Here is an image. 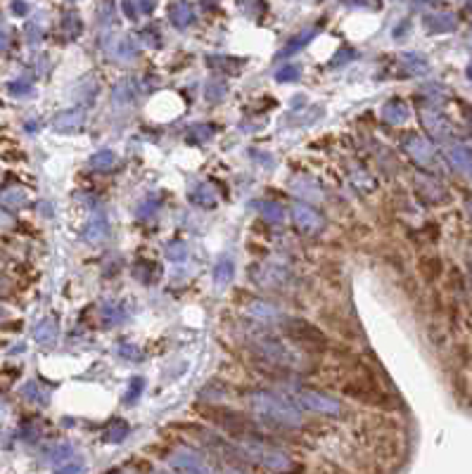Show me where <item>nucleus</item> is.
<instances>
[{
    "label": "nucleus",
    "mask_w": 472,
    "mask_h": 474,
    "mask_svg": "<svg viewBox=\"0 0 472 474\" xmlns=\"http://www.w3.org/2000/svg\"><path fill=\"white\" fill-rule=\"evenodd\" d=\"M34 337L38 344H55L57 337H59V327H57V323L52 320V318H43V320L36 325L34 329Z\"/></svg>",
    "instance_id": "obj_15"
},
{
    "label": "nucleus",
    "mask_w": 472,
    "mask_h": 474,
    "mask_svg": "<svg viewBox=\"0 0 472 474\" xmlns=\"http://www.w3.org/2000/svg\"><path fill=\"white\" fill-rule=\"evenodd\" d=\"M12 10H15L17 15H27L29 5H27V3H15V5H12Z\"/></svg>",
    "instance_id": "obj_40"
},
{
    "label": "nucleus",
    "mask_w": 472,
    "mask_h": 474,
    "mask_svg": "<svg viewBox=\"0 0 472 474\" xmlns=\"http://www.w3.org/2000/svg\"><path fill=\"white\" fill-rule=\"evenodd\" d=\"M292 190L300 197H309V200H320L323 197L318 183L314 178H297V181H292Z\"/></svg>",
    "instance_id": "obj_19"
},
{
    "label": "nucleus",
    "mask_w": 472,
    "mask_h": 474,
    "mask_svg": "<svg viewBox=\"0 0 472 474\" xmlns=\"http://www.w3.org/2000/svg\"><path fill=\"white\" fill-rule=\"evenodd\" d=\"M169 465L176 470V474H216L212 465L202 458L193 448H178L169 455Z\"/></svg>",
    "instance_id": "obj_7"
},
{
    "label": "nucleus",
    "mask_w": 472,
    "mask_h": 474,
    "mask_svg": "<svg viewBox=\"0 0 472 474\" xmlns=\"http://www.w3.org/2000/svg\"><path fill=\"white\" fill-rule=\"evenodd\" d=\"M295 401L302 408L311 413H318V415H330V417H339L344 413V406L339 399H334L330 394L316 392V389H297L295 392Z\"/></svg>",
    "instance_id": "obj_6"
},
{
    "label": "nucleus",
    "mask_w": 472,
    "mask_h": 474,
    "mask_svg": "<svg viewBox=\"0 0 472 474\" xmlns=\"http://www.w3.org/2000/svg\"><path fill=\"white\" fill-rule=\"evenodd\" d=\"M226 93H228V86H226L221 79H214L207 83V100L209 102H219L226 98Z\"/></svg>",
    "instance_id": "obj_27"
},
{
    "label": "nucleus",
    "mask_w": 472,
    "mask_h": 474,
    "mask_svg": "<svg viewBox=\"0 0 472 474\" xmlns=\"http://www.w3.org/2000/svg\"><path fill=\"white\" fill-rule=\"evenodd\" d=\"M247 403L256 417L266 420L278 427H300L302 413L292 401L273 392H252L247 396Z\"/></svg>",
    "instance_id": "obj_1"
},
{
    "label": "nucleus",
    "mask_w": 472,
    "mask_h": 474,
    "mask_svg": "<svg viewBox=\"0 0 472 474\" xmlns=\"http://www.w3.org/2000/svg\"><path fill=\"white\" fill-rule=\"evenodd\" d=\"M22 394L27 396L29 401H38V403H45V401L40 399V396H47V394H40V392H38V384H27Z\"/></svg>",
    "instance_id": "obj_36"
},
{
    "label": "nucleus",
    "mask_w": 472,
    "mask_h": 474,
    "mask_svg": "<svg viewBox=\"0 0 472 474\" xmlns=\"http://www.w3.org/2000/svg\"><path fill=\"white\" fill-rule=\"evenodd\" d=\"M154 474H169V472H154Z\"/></svg>",
    "instance_id": "obj_45"
},
{
    "label": "nucleus",
    "mask_w": 472,
    "mask_h": 474,
    "mask_svg": "<svg viewBox=\"0 0 472 474\" xmlns=\"http://www.w3.org/2000/svg\"><path fill=\"white\" fill-rule=\"evenodd\" d=\"M10 223V216L8 214H3V212H0V225H8Z\"/></svg>",
    "instance_id": "obj_43"
},
{
    "label": "nucleus",
    "mask_w": 472,
    "mask_h": 474,
    "mask_svg": "<svg viewBox=\"0 0 472 474\" xmlns=\"http://www.w3.org/2000/svg\"><path fill=\"white\" fill-rule=\"evenodd\" d=\"M242 455L247 460H254V463H259L261 467H266V470L273 474H295L300 470V465H297L288 453L259 439L242 441Z\"/></svg>",
    "instance_id": "obj_2"
},
{
    "label": "nucleus",
    "mask_w": 472,
    "mask_h": 474,
    "mask_svg": "<svg viewBox=\"0 0 472 474\" xmlns=\"http://www.w3.org/2000/svg\"><path fill=\"white\" fill-rule=\"evenodd\" d=\"M249 316L256 318V320H271V318L278 316V309L266 302H252L249 304Z\"/></svg>",
    "instance_id": "obj_23"
},
{
    "label": "nucleus",
    "mask_w": 472,
    "mask_h": 474,
    "mask_svg": "<svg viewBox=\"0 0 472 474\" xmlns=\"http://www.w3.org/2000/svg\"><path fill=\"white\" fill-rule=\"evenodd\" d=\"M468 394L472 396V382H470V387H468Z\"/></svg>",
    "instance_id": "obj_44"
},
{
    "label": "nucleus",
    "mask_w": 472,
    "mask_h": 474,
    "mask_svg": "<svg viewBox=\"0 0 472 474\" xmlns=\"http://www.w3.org/2000/svg\"><path fill=\"white\" fill-rule=\"evenodd\" d=\"M418 275H420L425 283H437V280L444 275V263H441L439 256H422L418 261Z\"/></svg>",
    "instance_id": "obj_11"
},
{
    "label": "nucleus",
    "mask_w": 472,
    "mask_h": 474,
    "mask_svg": "<svg viewBox=\"0 0 472 474\" xmlns=\"http://www.w3.org/2000/svg\"><path fill=\"white\" fill-rule=\"evenodd\" d=\"M169 20L178 31H185V29L195 22L193 8H190L188 3H171L169 5Z\"/></svg>",
    "instance_id": "obj_12"
},
{
    "label": "nucleus",
    "mask_w": 472,
    "mask_h": 474,
    "mask_svg": "<svg viewBox=\"0 0 472 474\" xmlns=\"http://www.w3.org/2000/svg\"><path fill=\"white\" fill-rule=\"evenodd\" d=\"M233 278H235V263L228 256H223V259H219V263L214 266V285L216 287H228L233 283Z\"/></svg>",
    "instance_id": "obj_16"
},
{
    "label": "nucleus",
    "mask_w": 472,
    "mask_h": 474,
    "mask_svg": "<svg viewBox=\"0 0 472 474\" xmlns=\"http://www.w3.org/2000/svg\"><path fill=\"white\" fill-rule=\"evenodd\" d=\"M159 207H161L159 197H147V200H142L138 207V219H145V221L152 219V216L159 212Z\"/></svg>",
    "instance_id": "obj_28"
},
{
    "label": "nucleus",
    "mask_w": 472,
    "mask_h": 474,
    "mask_svg": "<svg viewBox=\"0 0 472 474\" xmlns=\"http://www.w3.org/2000/svg\"><path fill=\"white\" fill-rule=\"evenodd\" d=\"M354 57H356V50H351V47H342V50L332 57V67H342V64H346L349 59H354Z\"/></svg>",
    "instance_id": "obj_35"
},
{
    "label": "nucleus",
    "mask_w": 472,
    "mask_h": 474,
    "mask_svg": "<svg viewBox=\"0 0 472 474\" xmlns=\"http://www.w3.org/2000/svg\"><path fill=\"white\" fill-rule=\"evenodd\" d=\"M327 474H351V472H346V470H342V467H337V465H330V467H327Z\"/></svg>",
    "instance_id": "obj_41"
},
{
    "label": "nucleus",
    "mask_w": 472,
    "mask_h": 474,
    "mask_svg": "<svg viewBox=\"0 0 472 474\" xmlns=\"http://www.w3.org/2000/svg\"><path fill=\"white\" fill-rule=\"evenodd\" d=\"M451 358H453V365H456L458 370H465L472 363V346L470 344H456L451 351Z\"/></svg>",
    "instance_id": "obj_21"
},
{
    "label": "nucleus",
    "mask_w": 472,
    "mask_h": 474,
    "mask_svg": "<svg viewBox=\"0 0 472 474\" xmlns=\"http://www.w3.org/2000/svg\"><path fill=\"white\" fill-rule=\"evenodd\" d=\"M316 36V29H309V31H304V34H300L297 36V38H292L288 45H285V50L280 52V57H290V55H295L297 50H302L304 45L309 43V40H311Z\"/></svg>",
    "instance_id": "obj_24"
},
{
    "label": "nucleus",
    "mask_w": 472,
    "mask_h": 474,
    "mask_svg": "<svg viewBox=\"0 0 472 474\" xmlns=\"http://www.w3.org/2000/svg\"><path fill=\"white\" fill-rule=\"evenodd\" d=\"M164 256L169 261H183L185 256H188V247H185V242H181V239H176V242H171L169 247L164 249Z\"/></svg>",
    "instance_id": "obj_29"
},
{
    "label": "nucleus",
    "mask_w": 472,
    "mask_h": 474,
    "mask_svg": "<svg viewBox=\"0 0 472 474\" xmlns=\"http://www.w3.org/2000/svg\"><path fill=\"white\" fill-rule=\"evenodd\" d=\"M115 164H117V157H115L112 149H100V152H95L91 157V166L95 171H107V169H112Z\"/></svg>",
    "instance_id": "obj_22"
},
{
    "label": "nucleus",
    "mask_w": 472,
    "mask_h": 474,
    "mask_svg": "<svg viewBox=\"0 0 472 474\" xmlns=\"http://www.w3.org/2000/svg\"><path fill=\"white\" fill-rule=\"evenodd\" d=\"M119 353H121V356H126L128 361H142V351H140V346L131 344V341H126V344H121V346H119Z\"/></svg>",
    "instance_id": "obj_33"
},
{
    "label": "nucleus",
    "mask_w": 472,
    "mask_h": 474,
    "mask_svg": "<svg viewBox=\"0 0 472 474\" xmlns=\"http://www.w3.org/2000/svg\"><path fill=\"white\" fill-rule=\"evenodd\" d=\"M300 74H302V69L297 67V64H288V67H283V69L276 71V81L278 83H290V81L300 79Z\"/></svg>",
    "instance_id": "obj_31"
},
{
    "label": "nucleus",
    "mask_w": 472,
    "mask_h": 474,
    "mask_svg": "<svg viewBox=\"0 0 472 474\" xmlns=\"http://www.w3.org/2000/svg\"><path fill=\"white\" fill-rule=\"evenodd\" d=\"M121 10H124V15H128V20H138V3H124L121 5Z\"/></svg>",
    "instance_id": "obj_38"
},
{
    "label": "nucleus",
    "mask_w": 472,
    "mask_h": 474,
    "mask_svg": "<svg viewBox=\"0 0 472 474\" xmlns=\"http://www.w3.org/2000/svg\"><path fill=\"white\" fill-rule=\"evenodd\" d=\"M256 209H259L261 219H264L266 223H283L285 221V209H283V204H278V202H259Z\"/></svg>",
    "instance_id": "obj_18"
},
{
    "label": "nucleus",
    "mask_w": 472,
    "mask_h": 474,
    "mask_svg": "<svg viewBox=\"0 0 472 474\" xmlns=\"http://www.w3.org/2000/svg\"><path fill=\"white\" fill-rule=\"evenodd\" d=\"M154 273H157V268H154V263H152V261H138V263L133 266V275L140 280L142 285H152Z\"/></svg>",
    "instance_id": "obj_25"
},
{
    "label": "nucleus",
    "mask_w": 472,
    "mask_h": 474,
    "mask_svg": "<svg viewBox=\"0 0 472 474\" xmlns=\"http://www.w3.org/2000/svg\"><path fill=\"white\" fill-rule=\"evenodd\" d=\"M52 126L59 133H74L83 126V112L81 110H64L52 119Z\"/></svg>",
    "instance_id": "obj_10"
},
{
    "label": "nucleus",
    "mask_w": 472,
    "mask_h": 474,
    "mask_svg": "<svg viewBox=\"0 0 472 474\" xmlns=\"http://www.w3.org/2000/svg\"><path fill=\"white\" fill-rule=\"evenodd\" d=\"M5 204H10V207H20V204H24V192L22 190H8V192H3V197H0Z\"/></svg>",
    "instance_id": "obj_34"
},
{
    "label": "nucleus",
    "mask_w": 472,
    "mask_h": 474,
    "mask_svg": "<svg viewBox=\"0 0 472 474\" xmlns=\"http://www.w3.org/2000/svg\"><path fill=\"white\" fill-rule=\"evenodd\" d=\"M202 413H205V417L212 420L219 429H223L226 434L235 436V439L240 441L256 439V427L244 415H240V413L228 410V408H219V406H205Z\"/></svg>",
    "instance_id": "obj_3"
},
{
    "label": "nucleus",
    "mask_w": 472,
    "mask_h": 474,
    "mask_svg": "<svg viewBox=\"0 0 472 474\" xmlns=\"http://www.w3.org/2000/svg\"><path fill=\"white\" fill-rule=\"evenodd\" d=\"M110 52L117 59H135V55H138V45H135V40L131 38V36H117L110 45Z\"/></svg>",
    "instance_id": "obj_14"
},
{
    "label": "nucleus",
    "mask_w": 472,
    "mask_h": 474,
    "mask_svg": "<svg viewBox=\"0 0 472 474\" xmlns=\"http://www.w3.org/2000/svg\"><path fill=\"white\" fill-rule=\"evenodd\" d=\"M285 334L295 341V344L304 346L309 351H325L327 349V337L323 329H318L314 323L304 320V318H288L283 320Z\"/></svg>",
    "instance_id": "obj_4"
},
{
    "label": "nucleus",
    "mask_w": 472,
    "mask_h": 474,
    "mask_svg": "<svg viewBox=\"0 0 472 474\" xmlns=\"http://www.w3.org/2000/svg\"><path fill=\"white\" fill-rule=\"evenodd\" d=\"M223 474H244L242 470H237V467H226Z\"/></svg>",
    "instance_id": "obj_42"
},
{
    "label": "nucleus",
    "mask_w": 472,
    "mask_h": 474,
    "mask_svg": "<svg viewBox=\"0 0 472 474\" xmlns=\"http://www.w3.org/2000/svg\"><path fill=\"white\" fill-rule=\"evenodd\" d=\"M142 392H145V377H140V375L131 377V382L126 387V396H124V403H135Z\"/></svg>",
    "instance_id": "obj_26"
},
{
    "label": "nucleus",
    "mask_w": 472,
    "mask_h": 474,
    "mask_svg": "<svg viewBox=\"0 0 472 474\" xmlns=\"http://www.w3.org/2000/svg\"><path fill=\"white\" fill-rule=\"evenodd\" d=\"M83 472H86V463L79 458H71L67 463L57 465V470H55V474H83Z\"/></svg>",
    "instance_id": "obj_30"
},
{
    "label": "nucleus",
    "mask_w": 472,
    "mask_h": 474,
    "mask_svg": "<svg viewBox=\"0 0 472 474\" xmlns=\"http://www.w3.org/2000/svg\"><path fill=\"white\" fill-rule=\"evenodd\" d=\"M188 200L195 204V207H205V209H214L216 207V195L214 190L209 188L207 183H197L188 190Z\"/></svg>",
    "instance_id": "obj_13"
},
{
    "label": "nucleus",
    "mask_w": 472,
    "mask_h": 474,
    "mask_svg": "<svg viewBox=\"0 0 472 474\" xmlns=\"http://www.w3.org/2000/svg\"><path fill=\"white\" fill-rule=\"evenodd\" d=\"M8 40H10L8 31H5V29L0 27V50H5V47H8Z\"/></svg>",
    "instance_id": "obj_39"
},
{
    "label": "nucleus",
    "mask_w": 472,
    "mask_h": 474,
    "mask_svg": "<svg viewBox=\"0 0 472 474\" xmlns=\"http://www.w3.org/2000/svg\"><path fill=\"white\" fill-rule=\"evenodd\" d=\"M10 91L15 93V95H27L29 91H31V83L29 81H15V83H10Z\"/></svg>",
    "instance_id": "obj_37"
},
{
    "label": "nucleus",
    "mask_w": 472,
    "mask_h": 474,
    "mask_svg": "<svg viewBox=\"0 0 472 474\" xmlns=\"http://www.w3.org/2000/svg\"><path fill=\"white\" fill-rule=\"evenodd\" d=\"M71 451H74V448H71L69 443H59V446L52 448L50 460H52V463H59V460H62V463H67V460L74 458V455H71Z\"/></svg>",
    "instance_id": "obj_32"
},
{
    "label": "nucleus",
    "mask_w": 472,
    "mask_h": 474,
    "mask_svg": "<svg viewBox=\"0 0 472 474\" xmlns=\"http://www.w3.org/2000/svg\"><path fill=\"white\" fill-rule=\"evenodd\" d=\"M126 436H128V422H126V420L115 417V420H110V422H107V427H105V441L121 443L124 439H126Z\"/></svg>",
    "instance_id": "obj_17"
},
{
    "label": "nucleus",
    "mask_w": 472,
    "mask_h": 474,
    "mask_svg": "<svg viewBox=\"0 0 472 474\" xmlns=\"http://www.w3.org/2000/svg\"><path fill=\"white\" fill-rule=\"evenodd\" d=\"M135 95H138V88H135V83L128 79V81H121L115 88V93H112V100H115L117 105H131V102L135 100Z\"/></svg>",
    "instance_id": "obj_20"
},
{
    "label": "nucleus",
    "mask_w": 472,
    "mask_h": 474,
    "mask_svg": "<svg viewBox=\"0 0 472 474\" xmlns=\"http://www.w3.org/2000/svg\"><path fill=\"white\" fill-rule=\"evenodd\" d=\"M254 349L261 358H266V361L273 363V365H280V368H288V370H304L307 368V363H304L302 358L290 349V346H285L283 341L276 339V337H259L254 344Z\"/></svg>",
    "instance_id": "obj_5"
},
{
    "label": "nucleus",
    "mask_w": 472,
    "mask_h": 474,
    "mask_svg": "<svg viewBox=\"0 0 472 474\" xmlns=\"http://www.w3.org/2000/svg\"><path fill=\"white\" fill-rule=\"evenodd\" d=\"M107 235V216L103 209H95L93 216L88 219L86 228H83V239L86 242H103Z\"/></svg>",
    "instance_id": "obj_9"
},
{
    "label": "nucleus",
    "mask_w": 472,
    "mask_h": 474,
    "mask_svg": "<svg viewBox=\"0 0 472 474\" xmlns=\"http://www.w3.org/2000/svg\"><path fill=\"white\" fill-rule=\"evenodd\" d=\"M292 219H295V225L300 228L304 235H320L323 230H325V219H323V214L318 209L309 207V204H295V209H292Z\"/></svg>",
    "instance_id": "obj_8"
}]
</instances>
